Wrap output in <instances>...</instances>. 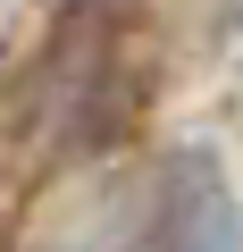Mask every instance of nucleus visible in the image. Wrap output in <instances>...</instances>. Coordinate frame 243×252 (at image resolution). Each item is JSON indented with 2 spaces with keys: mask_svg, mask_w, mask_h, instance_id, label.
I'll use <instances>...</instances> for the list:
<instances>
[{
  "mask_svg": "<svg viewBox=\"0 0 243 252\" xmlns=\"http://www.w3.org/2000/svg\"><path fill=\"white\" fill-rule=\"evenodd\" d=\"M151 101V67H143V42L135 26L101 9V0H76V9L42 34L34 67L17 76V143L34 168H76L92 152H117L135 135V118Z\"/></svg>",
  "mask_w": 243,
  "mask_h": 252,
  "instance_id": "obj_1",
  "label": "nucleus"
},
{
  "mask_svg": "<svg viewBox=\"0 0 243 252\" xmlns=\"http://www.w3.org/2000/svg\"><path fill=\"white\" fill-rule=\"evenodd\" d=\"M160 219L135 227V244H235V202H226V177L210 152H168L143 168L135 185Z\"/></svg>",
  "mask_w": 243,
  "mask_h": 252,
  "instance_id": "obj_2",
  "label": "nucleus"
}]
</instances>
